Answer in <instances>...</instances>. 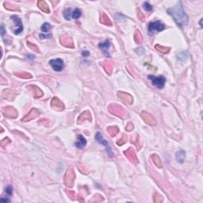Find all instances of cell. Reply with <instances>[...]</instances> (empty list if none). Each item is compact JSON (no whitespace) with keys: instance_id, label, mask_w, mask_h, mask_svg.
I'll return each instance as SVG.
<instances>
[{"instance_id":"obj_41","label":"cell","mask_w":203,"mask_h":203,"mask_svg":"<svg viewBox=\"0 0 203 203\" xmlns=\"http://www.w3.org/2000/svg\"><path fill=\"white\" fill-rule=\"evenodd\" d=\"M82 55H83V57H87V56L90 55V52H89L88 51H86V50H84V51H83V52H82Z\"/></svg>"},{"instance_id":"obj_2","label":"cell","mask_w":203,"mask_h":203,"mask_svg":"<svg viewBox=\"0 0 203 203\" xmlns=\"http://www.w3.org/2000/svg\"><path fill=\"white\" fill-rule=\"evenodd\" d=\"M165 29V25L163 24L159 21H155V22H150L148 24V33L150 36H152L154 35L155 33H158V32H160Z\"/></svg>"},{"instance_id":"obj_14","label":"cell","mask_w":203,"mask_h":203,"mask_svg":"<svg viewBox=\"0 0 203 203\" xmlns=\"http://www.w3.org/2000/svg\"><path fill=\"white\" fill-rule=\"evenodd\" d=\"M141 117H142V118L144 120V122H147L149 125H151V126L155 125V119L153 118V117H152L150 114H148L147 112H145V111H143V112L141 113Z\"/></svg>"},{"instance_id":"obj_43","label":"cell","mask_w":203,"mask_h":203,"mask_svg":"<svg viewBox=\"0 0 203 203\" xmlns=\"http://www.w3.org/2000/svg\"><path fill=\"white\" fill-rule=\"evenodd\" d=\"M1 29H2V30H1V34H2V35H3L4 33H5V30H4V25H3V24H2V25H1Z\"/></svg>"},{"instance_id":"obj_18","label":"cell","mask_w":203,"mask_h":203,"mask_svg":"<svg viewBox=\"0 0 203 203\" xmlns=\"http://www.w3.org/2000/svg\"><path fill=\"white\" fill-rule=\"evenodd\" d=\"M28 88H31V91H32L35 98H41L43 95V92L41 91V89L36 87V86H29Z\"/></svg>"},{"instance_id":"obj_19","label":"cell","mask_w":203,"mask_h":203,"mask_svg":"<svg viewBox=\"0 0 203 203\" xmlns=\"http://www.w3.org/2000/svg\"><path fill=\"white\" fill-rule=\"evenodd\" d=\"M85 120L91 121V115L89 111H85V112L82 113L80 116L78 118V122H79V123H81L82 122H84Z\"/></svg>"},{"instance_id":"obj_11","label":"cell","mask_w":203,"mask_h":203,"mask_svg":"<svg viewBox=\"0 0 203 203\" xmlns=\"http://www.w3.org/2000/svg\"><path fill=\"white\" fill-rule=\"evenodd\" d=\"M3 113L8 118H15L18 116V112L14 107H6L3 109Z\"/></svg>"},{"instance_id":"obj_40","label":"cell","mask_w":203,"mask_h":203,"mask_svg":"<svg viewBox=\"0 0 203 203\" xmlns=\"http://www.w3.org/2000/svg\"><path fill=\"white\" fill-rule=\"evenodd\" d=\"M52 35L48 34V35H43V34H40V38L41 39H44V38H51Z\"/></svg>"},{"instance_id":"obj_8","label":"cell","mask_w":203,"mask_h":203,"mask_svg":"<svg viewBox=\"0 0 203 203\" xmlns=\"http://www.w3.org/2000/svg\"><path fill=\"white\" fill-rule=\"evenodd\" d=\"M39 115H40V112H39V110H37L36 108H33V109L30 111V113H29L28 114L22 118V121L24 122H30V121H31V120H33V119H35L36 118H37Z\"/></svg>"},{"instance_id":"obj_13","label":"cell","mask_w":203,"mask_h":203,"mask_svg":"<svg viewBox=\"0 0 203 203\" xmlns=\"http://www.w3.org/2000/svg\"><path fill=\"white\" fill-rule=\"evenodd\" d=\"M51 106L52 107H53L54 109H56L58 110H63L64 109V105L63 104V102L60 101V99H58L57 98H53L51 102Z\"/></svg>"},{"instance_id":"obj_27","label":"cell","mask_w":203,"mask_h":203,"mask_svg":"<svg viewBox=\"0 0 203 203\" xmlns=\"http://www.w3.org/2000/svg\"><path fill=\"white\" fill-rule=\"evenodd\" d=\"M107 130H108L109 133L110 134L111 137H114V136H116L117 133H118V131H119V129H118V128L117 127V126H110V127H109V128L107 129Z\"/></svg>"},{"instance_id":"obj_30","label":"cell","mask_w":203,"mask_h":203,"mask_svg":"<svg viewBox=\"0 0 203 203\" xmlns=\"http://www.w3.org/2000/svg\"><path fill=\"white\" fill-rule=\"evenodd\" d=\"M51 28H52L51 25H50L49 23H48V22H45V23H44V24L42 25V26H41V30H42V32H44V33H48Z\"/></svg>"},{"instance_id":"obj_31","label":"cell","mask_w":203,"mask_h":203,"mask_svg":"<svg viewBox=\"0 0 203 203\" xmlns=\"http://www.w3.org/2000/svg\"><path fill=\"white\" fill-rule=\"evenodd\" d=\"M4 5H5V7H6L7 9L11 10V11H19V7H17L16 6H14V5H12V4L9 3H5Z\"/></svg>"},{"instance_id":"obj_28","label":"cell","mask_w":203,"mask_h":203,"mask_svg":"<svg viewBox=\"0 0 203 203\" xmlns=\"http://www.w3.org/2000/svg\"><path fill=\"white\" fill-rule=\"evenodd\" d=\"M134 40H135V41L137 42V44H140L142 43V41H143L142 35H141V33H140L138 30H137V31L135 32V33H134Z\"/></svg>"},{"instance_id":"obj_23","label":"cell","mask_w":203,"mask_h":203,"mask_svg":"<svg viewBox=\"0 0 203 203\" xmlns=\"http://www.w3.org/2000/svg\"><path fill=\"white\" fill-rule=\"evenodd\" d=\"M102 67L108 74H111V71L113 69V63L111 62H109V61H105L102 63Z\"/></svg>"},{"instance_id":"obj_38","label":"cell","mask_w":203,"mask_h":203,"mask_svg":"<svg viewBox=\"0 0 203 203\" xmlns=\"http://www.w3.org/2000/svg\"><path fill=\"white\" fill-rule=\"evenodd\" d=\"M28 45H29V47H30V48H32V49L34 50V51H36V52H38V51H39V49L37 48V47L35 45V44H30V42H28Z\"/></svg>"},{"instance_id":"obj_32","label":"cell","mask_w":203,"mask_h":203,"mask_svg":"<svg viewBox=\"0 0 203 203\" xmlns=\"http://www.w3.org/2000/svg\"><path fill=\"white\" fill-rule=\"evenodd\" d=\"M143 8H144L146 11H152L153 7H152L149 3H148V2H144V3H143Z\"/></svg>"},{"instance_id":"obj_42","label":"cell","mask_w":203,"mask_h":203,"mask_svg":"<svg viewBox=\"0 0 203 203\" xmlns=\"http://www.w3.org/2000/svg\"><path fill=\"white\" fill-rule=\"evenodd\" d=\"M138 18H139V19H140V20H141V21H143V20H144V15H142V13H141V12H140V11H138Z\"/></svg>"},{"instance_id":"obj_37","label":"cell","mask_w":203,"mask_h":203,"mask_svg":"<svg viewBox=\"0 0 203 203\" xmlns=\"http://www.w3.org/2000/svg\"><path fill=\"white\" fill-rule=\"evenodd\" d=\"M6 193L8 195H11L13 194V188L11 187V186H8L6 188Z\"/></svg>"},{"instance_id":"obj_34","label":"cell","mask_w":203,"mask_h":203,"mask_svg":"<svg viewBox=\"0 0 203 203\" xmlns=\"http://www.w3.org/2000/svg\"><path fill=\"white\" fill-rule=\"evenodd\" d=\"M11 143V140H10V139L9 138H5V139H3V140L1 141V145H2V147L3 148H5L7 144H9Z\"/></svg>"},{"instance_id":"obj_12","label":"cell","mask_w":203,"mask_h":203,"mask_svg":"<svg viewBox=\"0 0 203 203\" xmlns=\"http://www.w3.org/2000/svg\"><path fill=\"white\" fill-rule=\"evenodd\" d=\"M110 47V42L109 40H106V41H105L102 43H100L99 44V48L103 52L105 55L108 56H110V53H109Z\"/></svg>"},{"instance_id":"obj_7","label":"cell","mask_w":203,"mask_h":203,"mask_svg":"<svg viewBox=\"0 0 203 203\" xmlns=\"http://www.w3.org/2000/svg\"><path fill=\"white\" fill-rule=\"evenodd\" d=\"M11 19L15 22L16 24V29L15 30V33L16 35H18L19 33H21L23 30V26H22V20L21 19L19 18L18 15H12L11 17Z\"/></svg>"},{"instance_id":"obj_22","label":"cell","mask_w":203,"mask_h":203,"mask_svg":"<svg viewBox=\"0 0 203 203\" xmlns=\"http://www.w3.org/2000/svg\"><path fill=\"white\" fill-rule=\"evenodd\" d=\"M175 157H176V159H177L178 162L179 163H183L185 160V158H186V153H185L184 151L183 150H180V151H178L175 154Z\"/></svg>"},{"instance_id":"obj_15","label":"cell","mask_w":203,"mask_h":203,"mask_svg":"<svg viewBox=\"0 0 203 203\" xmlns=\"http://www.w3.org/2000/svg\"><path fill=\"white\" fill-rule=\"evenodd\" d=\"M125 155L129 158V160H130L131 162L133 163H135V164H137V155H136L135 152H134V151H133L132 148H129L128 150L125 151Z\"/></svg>"},{"instance_id":"obj_4","label":"cell","mask_w":203,"mask_h":203,"mask_svg":"<svg viewBox=\"0 0 203 203\" xmlns=\"http://www.w3.org/2000/svg\"><path fill=\"white\" fill-rule=\"evenodd\" d=\"M109 110L113 114L116 115L119 118H126L128 117V114L126 113V110L118 105H110L109 106Z\"/></svg>"},{"instance_id":"obj_6","label":"cell","mask_w":203,"mask_h":203,"mask_svg":"<svg viewBox=\"0 0 203 203\" xmlns=\"http://www.w3.org/2000/svg\"><path fill=\"white\" fill-rule=\"evenodd\" d=\"M50 65L52 67V69L55 71H61L64 67V63H63V60L62 59H54L51 60L49 61Z\"/></svg>"},{"instance_id":"obj_33","label":"cell","mask_w":203,"mask_h":203,"mask_svg":"<svg viewBox=\"0 0 203 203\" xmlns=\"http://www.w3.org/2000/svg\"><path fill=\"white\" fill-rule=\"evenodd\" d=\"M16 75H18L19 77L23 78V79H30L32 77V75L28 73H19V74H15Z\"/></svg>"},{"instance_id":"obj_25","label":"cell","mask_w":203,"mask_h":203,"mask_svg":"<svg viewBox=\"0 0 203 203\" xmlns=\"http://www.w3.org/2000/svg\"><path fill=\"white\" fill-rule=\"evenodd\" d=\"M151 158H152V160H153L154 163L156 165V167H158L159 168L162 167V162H161V160H160V158L159 157V155L154 154V155H152Z\"/></svg>"},{"instance_id":"obj_17","label":"cell","mask_w":203,"mask_h":203,"mask_svg":"<svg viewBox=\"0 0 203 203\" xmlns=\"http://www.w3.org/2000/svg\"><path fill=\"white\" fill-rule=\"evenodd\" d=\"M86 145H87V140L85 139V137H83L82 135H79L78 140L75 143V146L79 148H85Z\"/></svg>"},{"instance_id":"obj_39","label":"cell","mask_w":203,"mask_h":203,"mask_svg":"<svg viewBox=\"0 0 203 203\" xmlns=\"http://www.w3.org/2000/svg\"><path fill=\"white\" fill-rule=\"evenodd\" d=\"M126 130H128V131H131L132 129H133V124H131V123H129L127 126H126Z\"/></svg>"},{"instance_id":"obj_21","label":"cell","mask_w":203,"mask_h":203,"mask_svg":"<svg viewBox=\"0 0 203 203\" xmlns=\"http://www.w3.org/2000/svg\"><path fill=\"white\" fill-rule=\"evenodd\" d=\"M37 6H38V7L40 8L43 12L47 13V14H49V8H48V5H47V3H46L44 1H42V0L38 1Z\"/></svg>"},{"instance_id":"obj_35","label":"cell","mask_w":203,"mask_h":203,"mask_svg":"<svg viewBox=\"0 0 203 203\" xmlns=\"http://www.w3.org/2000/svg\"><path fill=\"white\" fill-rule=\"evenodd\" d=\"M126 140H127V137L124 135L122 139H119V140L117 141V144H118V145H120V146H121V145H122V144H124L125 143H126Z\"/></svg>"},{"instance_id":"obj_16","label":"cell","mask_w":203,"mask_h":203,"mask_svg":"<svg viewBox=\"0 0 203 203\" xmlns=\"http://www.w3.org/2000/svg\"><path fill=\"white\" fill-rule=\"evenodd\" d=\"M60 42L61 44L66 46L67 48H73V42L71 41L70 37H67V36H61L60 37Z\"/></svg>"},{"instance_id":"obj_36","label":"cell","mask_w":203,"mask_h":203,"mask_svg":"<svg viewBox=\"0 0 203 203\" xmlns=\"http://www.w3.org/2000/svg\"><path fill=\"white\" fill-rule=\"evenodd\" d=\"M154 200H155V202H161L163 201L162 196L156 194L155 195V197H154Z\"/></svg>"},{"instance_id":"obj_3","label":"cell","mask_w":203,"mask_h":203,"mask_svg":"<svg viewBox=\"0 0 203 203\" xmlns=\"http://www.w3.org/2000/svg\"><path fill=\"white\" fill-rule=\"evenodd\" d=\"M148 79H150L151 83L154 86H155L158 89H162L164 87L165 82H166V78L163 75L159 76H155V75H149L148 76Z\"/></svg>"},{"instance_id":"obj_26","label":"cell","mask_w":203,"mask_h":203,"mask_svg":"<svg viewBox=\"0 0 203 203\" xmlns=\"http://www.w3.org/2000/svg\"><path fill=\"white\" fill-rule=\"evenodd\" d=\"M155 48L156 50H158L159 52H162V53H168L169 51H170V48H167V47H164V46H162V45H159V44H156L155 46Z\"/></svg>"},{"instance_id":"obj_20","label":"cell","mask_w":203,"mask_h":203,"mask_svg":"<svg viewBox=\"0 0 203 203\" xmlns=\"http://www.w3.org/2000/svg\"><path fill=\"white\" fill-rule=\"evenodd\" d=\"M100 22H101V23L106 25V26H112V22H111L110 19H109V17L104 13H102L100 15Z\"/></svg>"},{"instance_id":"obj_29","label":"cell","mask_w":203,"mask_h":203,"mask_svg":"<svg viewBox=\"0 0 203 203\" xmlns=\"http://www.w3.org/2000/svg\"><path fill=\"white\" fill-rule=\"evenodd\" d=\"M82 15V12L79 9V8H76V9H75L74 11H73V12H72V19H78L80 16H81Z\"/></svg>"},{"instance_id":"obj_10","label":"cell","mask_w":203,"mask_h":203,"mask_svg":"<svg viewBox=\"0 0 203 203\" xmlns=\"http://www.w3.org/2000/svg\"><path fill=\"white\" fill-rule=\"evenodd\" d=\"M118 97L121 99L126 104H132L133 102V97L131 96L130 95L127 94V93L125 92H118Z\"/></svg>"},{"instance_id":"obj_5","label":"cell","mask_w":203,"mask_h":203,"mask_svg":"<svg viewBox=\"0 0 203 203\" xmlns=\"http://www.w3.org/2000/svg\"><path fill=\"white\" fill-rule=\"evenodd\" d=\"M75 178V174L72 167H69L67 171L66 175L64 176V183L68 187H72L73 183H74Z\"/></svg>"},{"instance_id":"obj_24","label":"cell","mask_w":203,"mask_h":203,"mask_svg":"<svg viewBox=\"0 0 203 203\" xmlns=\"http://www.w3.org/2000/svg\"><path fill=\"white\" fill-rule=\"evenodd\" d=\"M72 12H73V11H71V8H66L63 12V18L66 19V20H70V19L72 18Z\"/></svg>"},{"instance_id":"obj_1","label":"cell","mask_w":203,"mask_h":203,"mask_svg":"<svg viewBox=\"0 0 203 203\" xmlns=\"http://www.w3.org/2000/svg\"><path fill=\"white\" fill-rule=\"evenodd\" d=\"M167 12L173 18L174 21L179 26L183 27L188 23V16L185 13L181 2H179L173 7L167 9Z\"/></svg>"},{"instance_id":"obj_9","label":"cell","mask_w":203,"mask_h":203,"mask_svg":"<svg viewBox=\"0 0 203 203\" xmlns=\"http://www.w3.org/2000/svg\"><path fill=\"white\" fill-rule=\"evenodd\" d=\"M95 139H96V140L99 143V144H103L104 146L106 147V148L107 152L110 154L111 153L110 148V146H109L108 142H107L106 140H104V138L103 137H102V133H100V132H97L96 134H95Z\"/></svg>"}]
</instances>
